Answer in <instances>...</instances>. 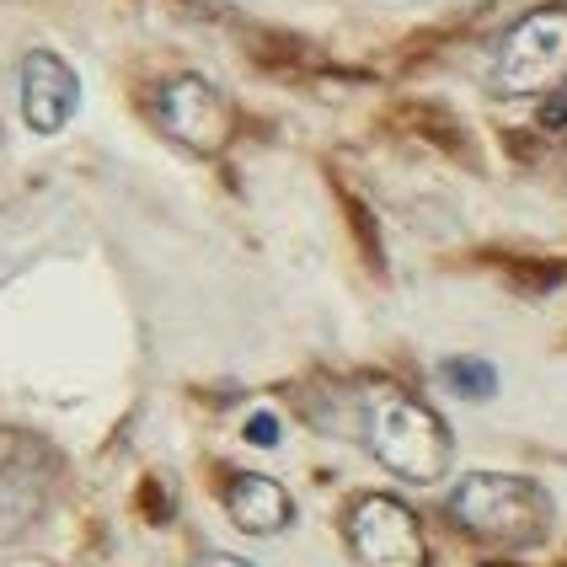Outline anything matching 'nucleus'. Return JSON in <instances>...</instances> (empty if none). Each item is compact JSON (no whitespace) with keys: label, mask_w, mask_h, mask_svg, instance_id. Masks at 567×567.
Wrapping results in <instances>:
<instances>
[{"label":"nucleus","mask_w":567,"mask_h":567,"mask_svg":"<svg viewBox=\"0 0 567 567\" xmlns=\"http://www.w3.org/2000/svg\"><path fill=\"white\" fill-rule=\"evenodd\" d=\"M540 124H546V128H567V75L557 81V92L546 96V107H540Z\"/></svg>","instance_id":"nucleus-11"},{"label":"nucleus","mask_w":567,"mask_h":567,"mask_svg":"<svg viewBox=\"0 0 567 567\" xmlns=\"http://www.w3.org/2000/svg\"><path fill=\"white\" fill-rule=\"evenodd\" d=\"M81 113V75L54 49L22 54V124L32 134H60Z\"/></svg>","instance_id":"nucleus-6"},{"label":"nucleus","mask_w":567,"mask_h":567,"mask_svg":"<svg viewBox=\"0 0 567 567\" xmlns=\"http://www.w3.org/2000/svg\"><path fill=\"white\" fill-rule=\"evenodd\" d=\"M193 567H257V563H247V557H230V551H204Z\"/></svg>","instance_id":"nucleus-12"},{"label":"nucleus","mask_w":567,"mask_h":567,"mask_svg":"<svg viewBox=\"0 0 567 567\" xmlns=\"http://www.w3.org/2000/svg\"><path fill=\"white\" fill-rule=\"evenodd\" d=\"M440 375H444V385H450L455 396H466V402H487V396H498V370H493L487 359H476V353H455V359H444Z\"/></svg>","instance_id":"nucleus-9"},{"label":"nucleus","mask_w":567,"mask_h":567,"mask_svg":"<svg viewBox=\"0 0 567 567\" xmlns=\"http://www.w3.org/2000/svg\"><path fill=\"white\" fill-rule=\"evenodd\" d=\"M43 514V476L28 461L0 466V540H17Z\"/></svg>","instance_id":"nucleus-8"},{"label":"nucleus","mask_w":567,"mask_h":567,"mask_svg":"<svg viewBox=\"0 0 567 567\" xmlns=\"http://www.w3.org/2000/svg\"><path fill=\"white\" fill-rule=\"evenodd\" d=\"M348 551L359 567H429V540L423 519L391 493H364L353 498L343 519Z\"/></svg>","instance_id":"nucleus-3"},{"label":"nucleus","mask_w":567,"mask_h":567,"mask_svg":"<svg viewBox=\"0 0 567 567\" xmlns=\"http://www.w3.org/2000/svg\"><path fill=\"white\" fill-rule=\"evenodd\" d=\"M225 514L236 530L247 536H279L295 525V498L284 493L274 476H257V472H241L225 482Z\"/></svg>","instance_id":"nucleus-7"},{"label":"nucleus","mask_w":567,"mask_h":567,"mask_svg":"<svg viewBox=\"0 0 567 567\" xmlns=\"http://www.w3.org/2000/svg\"><path fill=\"white\" fill-rule=\"evenodd\" d=\"M279 417H274V412H252V423H247V440L252 444H262V450H274V444H279Z\"/></svg>","instance_id":"nucleus-10"},{"label":"nucleus","mask_w":567,"mask_h":567,"mask_svg":"<svg viewBox=\"0 0 567 567\" xmlns=\"http://www.w3.org/2000/svg\"><path fill=\"white\" fill-rule=\"evenodd\" d=\"M450 519L466 530L472 540H487V546H540L551 536V493L530 482V476L514 472H472L455 482L450 493Z\"/></svg>","instance_id":"nucleus-2"},{"label":"nucleus","mask_w":567,"mask_h":567,"mask_svg":"<svg viewBox=\"0 0 567 567\" xmlns=\"http://www.w3.org/2000/svg\"><path fill=\"white\" fill-rule=\"evenodd\" d=\"M161 124L177 145H188L198 156H220L225 140H230V102L215 81L204 75H172L156 96Z\"/></svg>","instance_id":"nucleus-5"},{"label":"nucleus","mask_w":567,"mask_h":567,"mask_svg":"<svg viewBox=\"0 0 567 567\" xmlns=\"http://www.w3.org/2000/svg\"><path fill=\"white\" fill-rule=\"evenodd\" d=\"M567 70V6H540L525 22H514L493 60V81L498 92L525 96L540 92L551 81H563Z\"/></svg>","instance_id":"nucleus-4"},{"label":"nucleus","mask_w":567,"mask_h":567,"mask_svg":"<svg viewBox=\"0 0 567 567\" xmlns=\"http://www.w3.org/2000/svg\"><path fill=\"white\" fill-rule=\"evenodd\" d=\"M348 434L402 482H440L450 472V429L396 380H359L348 391Z\"/></svg>","instance_id":"nucleus-1"}]
</instances>
